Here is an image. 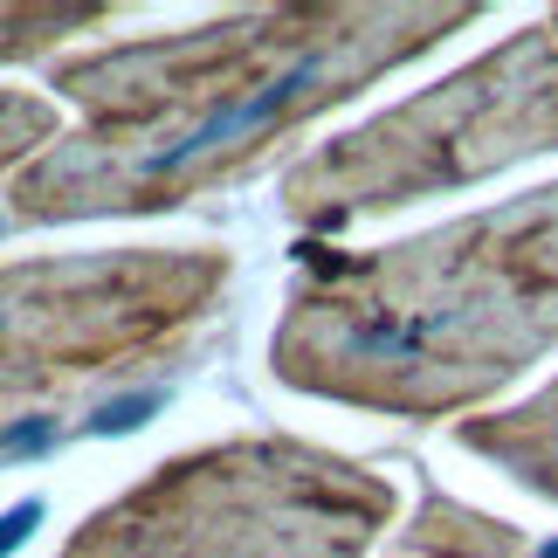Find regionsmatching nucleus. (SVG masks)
<instances>
[{"mask_svg":"<svg viewBox=\"0 0 558 558\" xmlns=\"http://www.w3.org/2000/svg\"><path fill=\"white\" fill-rule=\"evenodd\" d=\"M49 132H56L49 104H35V97H8V90H0V166L21 159L28 145H41Z\"/></svg>","mask_w":558,"mask_h":558,"instance_id":"0eeeda50","label":"nucleus"},{"mask_svg":"<svg viewBox=\"0 0 558 558\" xmlns=\"http://www.w3.org/2000/svg\"><path fill=\"white\" fill-rule=\"evenodd\" d=\"M386 489L296 448H221L124 497L62 558H352Z\"/></svg>","mask_w":558,"mask_h":558,"instance_id":"7ed1b4c3","label":"nucleus"},{"mask_svg":"<svg viewBox=\"0 0 558 558\" xmlns=\"http://www.w3.org/2000/svg\"><path fill=\"white\" fill-rule=\"evenodd\" d=\"M558 338V186L352 269L283 331V373L325 393L441 407Z\"/></svg>","mask_w":558,"mask_h":558,"instance_id":"f03ea898","label":"nucleus"},{"mask_svg":"<svg viewBox=\"0 0 558 558\" xmlns=\"http://www.w3.org/2000/svg\"><path fill=\"white\" fill-rule=\"evenodd\" d=\"M62 21H83V14H35V8H0V56L8 49H35V41L62 35Z\"/></svg>","mask_w":558,"mask_h":558,"instance_id":"6e6552de","label":"nucleus"},{"mask_svg":"<svg viewBox=\"0 0 558 558\" xmlns=\"http://www.w3.org/2000/svg\"><path fill=\"white\" fill-rule=\"evenodd\" d=\"M214 263L193 255H97V263L0 269V441L70 386L159 345L214 290Z\"/></svg>","mask_w":558,"mask_h":558,"instance_id":"20e7f679","label":"nucleus"},{"mask_svg":"<svg viewBox=\"0 0 558 558\" xmlns=\"http://www.w3.org/2000/svg\"><path fill=\"white\" fill-rule=\"evenodd\" d=\"M441 14L414 8H345V14H263L228 28L118 49L104 62H76L56 83L83 97V145L56 153L21 180V214H90V207H153L193 180H214L269 132L317 104L345 97L366 70L435 41Z\"/></svg>","mask_w":558,"mask_h":558,"instance_id":"f257e3e1","label":"nucleus"},{"mask_svg":"<svg viewBox=\"0 0 558 558\" xmlns=\"http://www.w3.org/2000/svg\"><path fill=\"white\" fill-rule=\"evenodd\" d=\"M524 145H558V28L510 41L497 62L456 76L441 97H421L359 145L325 153L290 180L296 214H352L407 201L414 186L483 173Z\"/></svg>","mask_w":558,"mask_h":558,"instance_id":"39448f33","label":"nucleus"},{"mask_svg":"<svg viewBox=\"0 0 558 558\" xmlns=\"http://www.w3.org/2000/svg\"><path fill=\"white\" fill-rule=\"evenodd\" d=\"M510 551H518V538L489 518H448V524H427L407 558H510Z\"/></svg>","mask_w":558,"mask_h":558,"instance_id":"423d86ee","label":"nucleus"}]
</instances>
